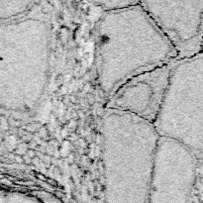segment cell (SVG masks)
Wrapping results in <instances>:
<instances>
[{"mask_svg": "<svg viewBox=\"0 0 203 203\" xmlns=\"http://www.w3.org/2000/svg\"><path fill=\"white\" fill-rule=\"evenodd\" d=\"M201 53L203 54V39H202V50H201Z\"/></svg>", "mask_w": 203, "mask_h": 203, "instance_id": "8", "label": "cell"}, {"mask_svg": "<svg viewBox=\"0 0 203 203\" xmlns=\"http://www.w3.org/2000/svg\"><path fill=\"white\" fill-rule=\"evenodd\" d=\"M141 6L175 48L177 61L201 54L203 1H141Z\"/></svg>", "mask_w": 203, "mask_h": 203, "instance_id": "5", "label": "cell"}, {"mask_svg": "<svg viewBox=\"0 0 203 203\" xmlns=\"http://www.w3.org/2000/svg\"><path fill=\"white\" fill-rule=\"evenodd\" d=\"M198 160L179 142L160 137L147 203H186Z\"/></svg>", "mask_w": 203, "mask_h": 203, "instance_id": "4", "label": "cell"}, {"mask_svg": "<svg viewBox=\"0 0 203 203\" xmlns=\"http://www.w3.org/2000/svg\"><path fill=\"white\" fill-rule=\"evenodd\" d=\"M177 61V54L138 4L103 12L96 25L95 70L102 94L109 98L136 75Z\"/></svg>", "mask_w": 203, "mask_h": 203, "instance_id": "1", "label": "cell"}, {"mask_svg": "<svg viewBox=\"0 0 203 203\" xmlns=\"http://www.w3.org/2000/svg\"><path fill=\"white\" fill-rule=\"evenodd\" d=\"M160 135L154 124L105 109L101 158L106 203H147Z\"/></svg>", "mask_w": 203, "mask_h": 203, "instance_id": "2", "label": "cell"}, {"mask_svg": "<svg viewBox=\"0 0 203 203\" xmlns=\"http://www.w3.org/2000/svg\"><path fill=\"white\" fill-rule=\"evenodd\" d=\"M154 126L160 137L179 142L203 164V54L175 61Z\"/></svg>", "mask_w": 203, "mask_h": 203, "instance_id": "3", "label": "cell"}, {"mask_svg": "<svg viewBox=\"0 0 203 203\" xmlns=\"http://www.w3.org/2000/svg\"><path fill=\"white\" fill-rule=\"evenodd\" d=\"M172 63L127 80L107 98L105 109L132 114L154 124L170 82Z\"/></svg>", "mask_w": 203, "mask_h": 203, "instance_id": "6", "label": "cell"}, {"mask_svg": "<svg viewBox=\"0 0 203 203\" xmlns=\"http://www.w3.org/2000/svg\"><path fill=\"white\" fill-rule=\"evenodd\" d=\"M95 6H98L102 9L103 12H110V11H117L126 9V8H130L133 6H136L140 4V1H128V0H108V1H92L90 2Z\"/></svg>", "mask_w": 203, "mask_h": 203, "instance_id": "7", "label": "cell"}]
</instances>
